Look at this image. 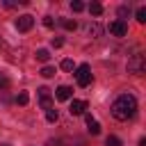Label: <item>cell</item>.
I'll list each match as a JSON object with an SVG mask.
<instances>
[{
	"mask_svg": "<svg viewBox=\"0 0 146 146\" xmlns=\"http://www.w3.org/2000/svg\"><path fill=\"white\" fill-rule=\"evenodd\" d=\"M135 112H137V100H135L132 94H121L112 103V116L116 121H128V119L135 116Z\"/></svg>",
	"mask_w": 146,
	"mask_h": 146,
	"instance_id": "obj_1",
	"label": "cell"
},
{
	"mask_svg": "<svg viewBox=\"0 0 146 146\" xmlns=\"http://www.w3.org/2000/svg\"><path fill=\"white\" fill-rule=\"evenodd\" d=\"M144 66H146V59H144L141 52H137V55H132L128 59V73H132V75H141L144 73Z\"/></svg>",
	"mask_w": 146,
	"mask_h": 146,
	"instance_id": "obj_2",
	"label": "cell"
},
{
	"mask_svg": "<svg viewBox=\"0 0 146 146\" xmlns=\"http://www.w3.org/2000/svg\"><path fill=\"white\" fill-rule=\"evenodd\" d=\"M75 80H78L80 87H89L91 84V68H89V64H80L75 68Z\"/></svg>",
	"mask_w": 146,
	"mask_h": 146,
	"instance_id": "obj_3",
	"label": "cell"
},
{
	"mask_svg": "<svg viewBox=\"0 0 146 146\" xmlns=\"http://www.w3.org/2000/svg\"><path fill=\"white\" fill-rule=\"evenodd\" d=\"M107 30H110V34H114V36H125V34H128V25H125V21H123V18L112 21Z\"/></svg>",
	"mask_w": 146,
	"mask_h": 146,
	"instance_id": "obj_4",
	"label": "cell"
},
{
	"mask_svg": "<svg viewBox=\"0 0 146 146\" xmlns=\"http://www.w3.org/2000/svg\"><path fill=\"white\" fill-rule=\"evenodd\" d=\"M32 25H34V18L30 14H23V16L16 18V30L18 32H27V30H32Z\"/></svg>",
	"mask_w": 146,
	"mask_h": 146,
	"instance_id": "obj_5",
	"label": "cell"
},
{
	"mask_svg": "<svg viewBox=\"0 0 146 146\" xmlns=\"http://www.w3.org/2000/svg\"><path fill=\"white\" fill-rule=\"evenodd\" d=\"M39 100H41V107L48 112L50 107H52V98H50V89H46V87H41L39 89Z\"/></svg>",
	"mask_w": 146,
	"mask_h": 146,
	"instance_id": "obj_6",
	"label": "cell"
},
{
	"mask_svg": "<svg viewBox=\"0 0 146 146\" xmlns=\"http://www.w3.org/2000/svg\"><path fill=\"white\" fill-rule=\"evenodd\" d=\"M71 96H73V89L66 87V84H62V87L55 89V98H57V100H68Z\"/></svg>",
	"mask_w": 146,
	"mask_h": 146,
	"instance_id": "obj_7",
	"label": "cell"
},
{
	"mask_svg": "<svg viewBox=\"0 0 146 146\" xmlns=\"http://www.w3.org/2000/svg\"><path fill=\"white\" fill-rule=\"evenodd\" d=\"M84 110H87V103L84 100H73L71 107H68L71 116H80V114H84Z\"/></svg>",
	"mask_w": 146,
	"mask_h": 146,
	"instance_id": "obj_8",
	"label": "cell"
},
{
	"mask_svg": "<svg viewBox=\"0 0 146 146\" xmlns=\"http://www.w3.org/2000/svg\"><path fill=\"white\" fill-rule=\"evenodd\" d=\"M84 119H87V130H89V135H98V132H100V123H98L96 119H91V114H87Z\"/></svg>",
	"mask_w": 146,
	"mask_h": 146,
	"instance_id": "obj_9",
	"label": "cell"
},
{
	"mask_svg": "<svg viewBox=\"0 0 146 146\" xmlns=\"http://www.w3.org/2000/svg\"><path fill=\"white\" fill-rule=\"evenodd\" d=\"M100 32H103V27H100L98 23H89V25H87V34H89V36H100Z\"/></svg>",
	"mask_w": 146,
	"mask_h": 146,
	"instance_id": "obj_10",
	"label": "cell"
},
{
	"mask_svg": "<svg viewBox=\"0 0 146 146\" xmlns=\"http://www.w3.org/2000/svg\"><path fill=\"white\" fill-rule=\"evenodd\" d=\"M89 11H91V16H100L103 14V5L100 2H91L89 5Z\"/></svg>",
	"mask_w": 146,
	"mask_h": 146,
	"instance_id": "obj_11",
	"label": "cell"
},
{
	"mask_svg": "<svg viewBox=\"0 0 146 146\" xmlns=\"http://www.w3.org/2000/svg\"><path fill=\"white\" fill-rule=\"evenodd\" d=\"M36 59H39V62H48V59H50V52H48L46 48H39V50H36Z\"/></svg>",
	"mask_w": 146,
	"mask_h": 146,
	"instance_id": "obj_12",
	"label": "cell"
},
{
	"mask_svg": "<svg viewBox=\"0 0 146 146\" xmlns=\"http://www.w3.org/2000/svg\"><path fill=\"white\" fill-rule=\"evenodd\" d=\"M46 119H48V121H50V123H55V121H57V119H59V112H57V110H55V107H50V110H48V112H46Z\"/></svg>",
	"mask_w": 146,
	"mask_h": 146,
	"instance_id": "obj_13",
	"label": "cell"
},
{
	"mask_svg": "<svg viewBox=\"0 0 146 146\" xmlns=\"http://www.w3.org/2000/svg\"><path fill=\"white\" fill-rule=\"evenodd\" d=\"M105 146H123V144H121V139H119V137H114V135H110V137L105 139Z\"/></svg>",
	"mask_w": 146,
	"mask_h": 146,
	"instance_id": "obj_14",
	"label": "cell"
},
{
	"mask_svg": "<svg viewBox=\"0 0 146 146\" xmlns=\"http://www.w3.org/2000/svg\"><path fill=\"white\" fill-rule=\"evenodd\" d=\"M27 100H30V96H27V91H21V94L16 96V103H18V105H27Z\"/></svg>",
	"mask_w": 146,
	"mask_h": 146,
	"instance_id": "obj_15",
	"label": "cell"
},
{
	"mask_svg": "<svg viewBox=\"0 0 146 146\" xmlns=\"http://www.w3.org/2000/svg\"><path fill=\"white\" fill-rule=\"evenodd\" d=\"M59 23H62L66 30H75V27H78V25H75V21H68V18H62Z\"/></svg>",
	"mask_w": 146,
	"mask_h": 146,
	"instance_id": "obj_16",
	"label": "cell"
},
{
	"mask_svg": "<svg viewBox=\"0 0 146 146\" xmlns=\"http://www.w3.org/2000/svg\"><path fill=\"white\" fill-rule=\"evenodd\" d=\"M41 75H43V78H52V75H55V68H52V66H43V68H41Z\"/></svg>",
	"mask_w": 146,
	"mask_h": 146,
	"instance_id": "obj_17",
	"label": "cell"
},
{
	"mask_svg": "<svg viewBox=\"0 0 146 146\" xmlns=\"http://www.w3.org/2000/svg\"><path fill=\"white\" fill-rule=\"evenodd\" d=\"M7 87H9V78H7L5 73H0V91H5Z\"/></svg>",
	"mask_w": 146,
	"mask_h": 146,
	"instance_id": "obj_18",
	"label": "cell"
},
{
	"mask_svg": "<svg viewBox=\"0 0 146 146\" xmlns=\"http://www.w3.org/2000/svg\"><path fill=\"white\" fill-rule=\"evenodd\" d=\"M71 9H73V11H82V9H84V2H80V0H73V2H71Z\"/></svg>",
	"mask_w": 146,
	"mask_h": 146,
	"instance_id": "obj_19",
	"label": "cell"
},
{
	"mask_svg": "<svg viewBox=\"0 0 146 146\" xmlns=\"http://www.w3.org/2000/svg\"><path fill=\"white\" fill-rule=\"evenodd\" d=\"M137 21H139V23H146V9H144V7L137 9Z\"/></svg>",
	"mask_w": 146,
	"mask_h": 146,
	"instance_id": "obj_20",
	"label": "cell"
},
{
	"mask_svg": "<svg viewBox=\"0 0 146 146\" xmlns=\"http://www.w3.org/2000/svg\"><path fill=\"white\" fill-rule=\"evenodd\" d=\"M62 68H64V71H73V68H75L73 59H64V62H62Z\"/></svg>",
	"mask_w": 146,
	"mask_h": 146,
	"instance_id": "obj_21",
	"label": "cell"
},
{
	"mask_svg": "<svg viewBox=\"0 0 146 146\" xmlns=\"http://www.w3.org/2000/svg\"><path fill=\"white\" fill-rule=\"evenodd\" d=\"M43 25H46V27H55V21H52V16H46V18H43Z\"/></svg>",
	"mask_w": 146,
	"mask_h": 146,
	"instance_id": "obj_22",
	"label": "cell"
},
{
	"mask_svg": "<svg viewBox=\"0 0 146 146\" xmlns=\"http://www.w3.org/2000/svg\"><path fill=\"white\" fill-rule=\"evenodd\" d=\"M128 14H130V9H128L125 5H123V7H119V16H128Z\"/></svg>",
	"mask_w": 146,
	"mask_h": 146,
	"instance_id": "obj_23",
	"label": "cell"
},
{
	"mask_svg": "<svg viewBox=\"0 0 146 146\" xmlns=\"http://www.w3.org/2000/svg\"><path fill=\"white\" fill-rule=\"evenodd\" d=\"M62 43H64V39H62V36H57V39H52V46H55V48H62Z\"/></svg>",
	"mask_w": 146,
	"mask_h": 146,
	"instance_id": "obj_24",
	"label": "cell"
},
{
	"mask_svg": "<svg viewBox=\"0 0 146 146\" xmlns=\"http://www.w3.org/2000/svg\"><path fill=\"white\" fill-rule=\"evenodd\" d=\"M2 146H9V144H2Z\"/></svg>",
	"mask_w": 146,
	"mask_h": 146,
	"instance_id": "obj_25",
	"label": "cell"
}]
</instances>
